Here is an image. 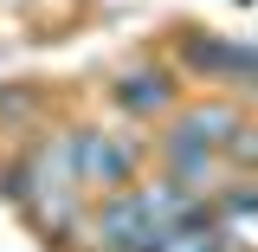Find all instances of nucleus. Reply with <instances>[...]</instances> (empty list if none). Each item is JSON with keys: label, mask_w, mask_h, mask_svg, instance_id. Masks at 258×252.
Here are the masks:
<instances>
[{"label": "nucleus", "mask_w": 258, "mask_h": 252, "mask_svg": "<svg viewBox=\"0 0 258 252\" xmlns=\"http://www.w3.org/2000/svg\"><path fill=\"white\" fill-rule=\"evenodd\" d=\"M64 149H71V168H78L84 188H123L129 168H136V142H116L103 129H78Z\"/></svg>", "instance_id": "obj_1"}, {"label": "nucleus", "mask_w": 258, "mask_h": 252, "mask_svg": "<svg viewBox=\"0 0 258 252\" xmlns=\"http://www.w3.org/2000/svg\"><path fill=\"white\" fill-rule=\"evenodd\" d=\"M187 65L220 71V78H258V52H252V45H226V39H194Z\"/></svg>", "instance_id": "obj_2"}, {"label": "nucleus", "mask_w": 258, "mask_h": 252, "mask_svg": "<svg viewBox=\"0 0 258 252\" xmlns=\"http://www.w3.org/2000/svg\"><path fill=\"white\" fill-rule=\"evenodd\" d=\"M232 129H239V117L232 110H187L181 123H174V136L168 142H194V149H220V142H232Z\"/></svg>", "instance_id": "obj_3"}, {"label": "nucleus", "mask_w": 258, "mask_h": 252, "mask_svg": "<svg viewBox=\"0 0 258 252\" xmlns=\"http://www.w3.org/2000/svg\"><path fill=\"white\" fill-rule=\"evenodd\" d=\"M116 97H123L129 110H161V104H168V78H161V71H136V78H123Z\"/></svg>", "instance_id": "obj_4"}, {"label": "nucleus", "mask_w": 258, "mask_h": 252, "mask_svg": "<svg viewBox=\"0 0 258 252\" xmlns=\"http://www.w3.org/2000/svg\"><path fill=\"white\" fill-rule=\"evenodd\" d=\"M239 162H258V129H232V142H226Z\"/></svg>", "instance_id": "obj_5"}, {"label": "nucleus", "mask_w": 258, "mask_h": 252, "mask_svg": "<svg viewBox=\"0 0 258 252\" xmlns=\"http://www.w3.org/2000/svg\"><path fill=\"white\" fill-rule=\"evenodd\" d=\"M226 214H258V194L245 188V194H232V200H226Z\"/></svg>", "instance_id": "obj_6"}]
</instances>
